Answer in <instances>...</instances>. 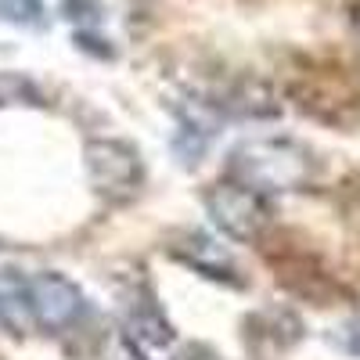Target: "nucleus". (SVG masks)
Instances as JSON below:
<instances>
[{"mask_svg":"<svg viewBox=\"0 0 360 360\" xmlns=\"http://www.w3.org/2000/svg\"><path fill=\"white\" fill-rule=\"evenodd\" d=\"M317 173L314 155L303 144L285 137H256L242 141L231 152V176L252 191H299Z\"/></svg>","mask_w":360,"mask_h":360,"instance_id":"1","label":"nucleus"},{"mask_svg":"<svg viewBox=\"0 0 360 360\" xmlns=\"http://www.w3.org/2000/svg\"><path fill=\"white\" fill-rule=\"evenodd\" d=\"M205 209L213 217V224L227 238H238V242H256L270 224V209H266L263 195L238 184V180H220V184L209 188Z\"/></svg>","mask_w":360,"mask_h":360,"instance_id":"2","label":"nucleus"},{"mask_svg":"<svg viewBox=\"0 0 360 360\" xmlns=\"http://www.w3.org/2000/svg\"><path fill=\"white\" fill-rule=\"evenodd\" d=\"M86 169L98 195L112 202H130L144 188V166L137 152L123 141H90L86 144Z\"/></svg>","mask_w":360,"mask_h":360,"instance_id":"3","label":"nucleus"},{"mask_svg":"<svg viewBox=\"0 0 360 360\" xmlns=\"http://www.w3.org/2000/svg\"><path fill=\"white\" fill-rule=\"evenodd\" d=\"M29 310L47 332H65L83 314V292L62 274H37L29 281Z\"/></svg>","mask_w":360,"mask_h":360,"instance_id":"4","label":"nucleus"},{"mask_svg":"<svg viewBox=\"0 0 360 360\" xmlns=\"http://www.w3.org/2000/svg\"><path fill=\"white\" fill-rule=\"evenodd\" d=\"M0 321H4L15 335H25L33 324L29 310V281H22L15 270H0Z\"/></svg>","mask_w":360,"mask_h":360,"instance_id":"5","label":"nucleus"},{"mask_svg":"<svg viewBox=\"0 0 360 360\" xmlns=\"http://www.w3.org/2000/svg\"><path fill=\"white\" fill-rule=\"evenodd\" d=\"M173 252H176L180 259H188L191 266L205 270V274H213V278L238 281V278H234V274H238V263H234L217 242H209V238H202V234H191V238H188V245H184V242H176Z\"/></svg>","mask_w":360,"mask_h":360,"instance_id":"6","label":"nucleus"},{"mask_svg":"<svg viewBox=\"0 0 360 360\" xmlns=\"http://www.w3.org/2000/svg\"><path fill=\"white\" fill-rule=\"evenodd\" d=\"M29 101H40L37 83L22 72H0V108L4 105H29Z\"/></svg>","mask_w":360,"mask_h":360,"instance_id":"7","label":"nucleus"},{"mask_svg":"<svg viewBox=\"0 0 360 360\" xmlns=\"http://www.w3.org/2000/svg\"><path fill=\"white\" fill-rule=\"evenodd\" d=\"M0 18L11 25H44V0H0Z\"/></svg>","mask_w":360,"mask_h":360,"instance_id":"8","label":"nucleus"},{"mask_svg":"<svg viewBox=\"0 0 360 360\" xmlns=\"http://www.w3.org/2000/svg\"><path fill=\"white\" fill-rule=\"evenodd\" d=\"M173 360H224L217 349H209V346H202V342H184L176 353H173Z\"/></svg>","mask_w":360,"mask_h":360,"instance_id":"9","label":"nucleus"},{"mask_svg":"<svg viewBox=\"0 0 360 360\" xmlns=\"http://www.w3.org/2000/svg\"><path fill=\"white\" fill-rule=\"evenodd\" d=\"M349 29H353V37L360 44V0H353V4H349Z\"/></svg>","mask_w":360,"mask_h":360,"instance_id":"10","label":"nucleus"}]
</instances>
